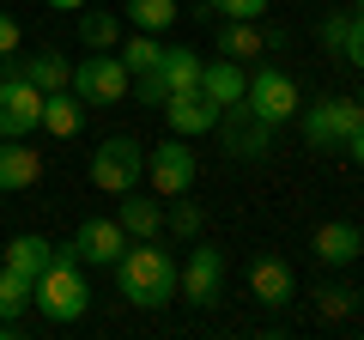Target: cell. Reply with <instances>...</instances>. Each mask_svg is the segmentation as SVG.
Here are the masks:
<instances>
[{
  "label": "cell",
  "instance_id": "cell-1",
  "mask_svg": "<svg viewBox=\"0 0 364 340\" xmlns=\"http://www.w3.org/2000/svg\"><path fill=\"white\" fill-rule=\"evenodd\" d=\"M116 286L128 304L140 310H164L176 298V262H170V249H158V237H140L116 255Z\"/></svg>",
  "mask_w": 364,
  "mask_h": 340
},
{
  "label": "cell",
  "instance_id": "cell-2",
  "mask_svg": "<svg viewBox=\"0 0 364 340\" xmlns=\"http://www.w3.org/2000/svg\"><path fill=\"white\" fill-rule=\"evenodd\" d=\"M31 304L43 310V322H79L91 310V286L79 274V262H49L31 280Z\"/></svg>",
  "mask_w": 364,
  "mask_h": 340
},
{
  "label": "cell",
  "instance_id": "cell-3",
  "mask_svg": "<svg viewBox=\"0 0 364 340\" xmlns=\"http://www.w3.org/2000/svg\"><path fill=\"white\" fill-rule=\"evenodd\" d=\"M43 128V92L25 79L18 55H0V140H31Z\"/></svg>",
  "mask_w": 364,
  "mask_h": 340
},
{
  "label": "cell",
  "instance_id": "cell-4",
  "mask_svg": "<svg viewBox=\"0 0 364 340\" xmlns=\"http://www.w3.org/2000/svg\"><path fill=\"white\" fill-rule=\"evenodd\" d=\"M140 176H146V146L134 134L97 140V152H91V183L104 188V195H128V188H140Z\"/></svg>",
  "mask_w": 364,
  "mask_h": 340
},
{
  "label": "cell",
  "instance_id": "cell-5",
  "mask_svg": "<svg viewBox=\"0 0 364 340\" xmlns=\"http://www.w3.org/2000/svg\"><path fill=\"white\" fill-rule=\"evenodd\" d=\"M364 128V110L358 97H322V104L304 110V140L316 152H346V140Z\"/></svg>",
  "mask_w": 364,
  "mask_h": 340
},
{
  "label": "cell",
  "instance_id": "cell-6",
  "mask_svg": "<svg viewBox=\"0 0 364 340\" xmlns=\"http://www.w3.org/2000/svg\"><path fill=\"white\" fill-rule=\"evenodd\" d=\"M73 92L85 97V104H122V97L134 92V73L122 67L116 49H91L85 61L73 67Z\"/></svg>",
  "mask_w": 364,
  "mask_h": 340
},
{
  "label": "cell",
  "instance_id": "cell-7",
  "mask_svg": "<svg viewBox=\"0 0 364 340\" xmlns=\"http://www.w3.org/2000/svg\"><path fill=\"white\" fill-rule=\"evenodd\" d=\"M219 292H225V249L195 243V249H188V262L176 267V298L195 304V310H213Z\"/></svg>",
  "mask_w": 364,
  "mask_h": 340
},
{
  "label": "cell",
  "instance_id": "cell-8",
  "mask_svg": "<svg viewBox=\"0 0 364 340\" xmlns=\"http://www.w3.org/2000/svg\"><path fill=\"white\" fill-rule=\"evenodd\" d=\"M243 104L255 110L261 122H273V128H279V122H291V116H298L304 92H298V79H291L286 67H255V73H249V92H243Z\"/></svg>",
  "mask_w": 364,
  "mask_h": 340
},
{
  "label": "cell",
  "instance_id": "cell-9",
  "mask_svg": "<svg viewBox=\"0 0 364 340\" xmlns=\"http://www.w3.org/2000/svg\"><path fill=\"white\" fill-rule=\"evenodd\" d=\"M213 134H219V146H225L231 158H261V152H273V122H261L255 110L243 104V97L219 110V122H213Z\"/></svg>",
  "mask_w": 364,
  "mask_h": 340
},
{
  "label": "cell",
  "instance_id": "cell-10",
  "mask_svg": "<svg viewBox=\"0 0 364 340\" xmlns=\"http://www.w3.org/2000/svg\"><path fill=\"white\" fill-rule=\"evenodd\" d=\"M146 183H152L158 201H176L195 188V152H188V140H164L158 152H146Z\"/></svg>",
  "mask_w": 364,
  "mask_h": 340
},
{
  "label": "cell",
  "instance_id": "cell-11",
  "mask_svg": "<svg viewBox=\"0 0 364 340\" xmlns=\"http://www.w3.org/2000/svg\"><path fill=\"white\" fill-rule=\"evenodd\" d=\"M249 298H255L261 310L298 304V274H291L286 255H249Z\"/></svg>",
  "mask_w": 364,
  "mask_h": 340
},
{
  "label": "cell",
  "instance_id": "cell-12",
  "mask_svg": "<svg viewBox=\"0 0 364 340\" xmlns=\"http://www.w3.org/2000/svg\"><path fill=\"white\" fill-rule=\"evenodd\" d=\"M128 243H134V237L122 231L116 219H85V225L73 231V249H79V262H91V267H116V255H122Z\"/></svg>",
  "mask_w": 364,
  "mask_h": 340
},
{
  "label": "cell",
  "instance_id": "cell-13",
  "mask_svg": "<svg viewBox=\"0 0 364 340\" xmlns=\"http://www.w3.org/2000/svg\"><path fill=\"white\" fill-rule=\"evenodd\" d=\"M310 249H316V262H328V267H352L364 255V231L352 219H322L316 237H310Z\"/></svg>",
  "mask_w": 364,
  "mask_h": 340
},
{
  "label": "cell",
  "instance_id": "cell-14",
  "mask_svg": "<svg viewBox=\"0 0 364 340\" xmlns=\"http://www.w3.org/2000/svg\"><path fill=\"white\" fill-rule=\"evenodd\" d=\"M164 122H170V134L195 140V134H213V122H219V104H213L207 92H176V97H164Z\"/></svg>",
  "mask_w": 364,
  "mask_h": 340
},
{
  "label": "cell",
  "instance_id": "cell-15",
  "mask_svg": "<svg viewBox=\"0 0 364 340\" xmlns=\"http://www.w3.org/2000/svg\"><path fill=\"white\" fill-rule=\"evenodd\" d=\"M43 176V152L31 140H0V195H18V188H37Z\"/></svg>",
  "mask_w": 364,
  "mask_h": 340
},
{
  "label": "cell",
  "instance_id": "cell-16",
  "mask_svg": "<svg viewBox=\"0 0 364 340\" xmlns=\"http://www.w3.org/2000/svg\"><path fill=\"white\" fill-rule=\"evenodd\" d=\"M116 225L140 243V237H158L164 231V207H158V195H140V188H128L122 195V207H116Z\"/></svg>",
  "mask_w": 364,
  "mask_h": 340
},
{
  "label": "cell",
  "instance_id": "cell-17",
  "mask_svg": "<svg viewBox=\"0 0 364 340\" xmlns=\"http://www.w3.org/2000/svg\"><path fill=\"white\" fill-rule=\"evenodd\" d=\"M49 262H55V243H49V237H37V231L13 237V243L0 249V267H13V274H25V280H37Z\"/></svg>",
  "mask_w": 364,
  "mask_h": 340
},
{
  "label": "cell",
  "instance_id": "cell-18",
  "mask_svg": "<svg viewBox=\"0 0 364 340\" xmlns=\"http://www.w3.org/2000/svg\"><path fill=\"white\" fill-rule=\"evenodd\" d=\"M43 128L55 134V140H73L79 128H85V97L67 85V92H49L43 97Z\"/></svg>",
  "mask_w": 364,
  "mask_h": 340
},
{
  "label": "cell",
  "instance_id": "cell-19",
  "mask_svg": "<svg viewBox=\"0 0 364 340\" xmlns=\"http://www.w3.org/2000/svg\"><path fill=\"white\" fill-rule=\"evenodd\" d=\"M18 67H25V79L37 85L43 97H49V92H67V85H73V67L61 61V49H37V55H18Z\"/></svg>",
  "mask_w": 364,
  "mask_h": 340
},
{
  "label": "cell",
  "instance_id": "cell-20",
  "mask_svg": "<svg viewBox=\"0 0 364 340\" xmlns=\"http://www.w3.org/2000/svg\"><path fill=\"white\" fill-rule=\"evenodd\" d=\"M200 73H207V61H200L195 49H164V61H158V79H164V92H200Z\"/></svg>",
  "mask_w": 364,
  "mask_h": 340
},
{
  "label": "cell",
  "instance_id": "cell-21",
  "mask_svg": "<svg viewBox=\"0 0 364 340\" xmlns=\"http://www.w3.org/2000/svg\"><path fill=\"white\" fill-rule=\"evenodd\" d=\"M219 55L225 61H237V67H249L261 55V31H255V18H225L219 25Z\"/></svg>",
  "mask_w": 364,
  "mask_h": 340
},
{
  "label": "cell",
  "instance_id": "cell-22",
  "mask_svg": "<svg viewBox=\"0 0 364 340\" xmlns=\"http://www.w3.org/2000/svg\"><path fill=\"white\" fill-rule=\"evenodd\" d=\"M200 92H207L213 104L225 110V104H237V97L249 92V73H243V67H237V61H213L207 73H200Z\"/></svg>",
  "mask_w": 364,
  "mask_h": 340
},
{
  "label": "cell",
  "instance_id": "cell-23",
  "mask_svg": "<svg viewBox=\"0 0 364 340\" xmlns=\"http://www.w3.org/2000/svg\"><path fill=\"white\" fill-rule=\"evenodd\" d=\"M79 43H85V49H116L122 43V18L104 13V6H97V13H79Z\"/></svg>",
  "mask_w": 364,
  "mask_h": 340
},
{
  "label": "cell",
  "instance_id": "cell-24",
  "mask_svg": "<svg viewBox=\"0 0 364 340\" xmlns=\"http://www.w3.org/2000/svg\"><path fill=\"white\" fill-rule=\"evenodd\" d=\"M116 49H122V67H128V73H152V67L164 61V49H158V37H152V31H140V37L116 43Z\"/></svg>",
  "mask_w": 364,
  "mask_h": 340
},
{
  "label": "cell",
  "instance_id": "cell-25",
  "mask_svg": "<svg viewBox=\"0 0 364 340\" xmlns=\"http://www.w3.org/2000/svg\"><path fill=\"white\" fill-rule=\"evenodd\" d=\"M128 18H134L140 31H152V37H158V31L176 25V0H128Z\"/></svg>",
  "mask_w": 364,
  "mask_h": 340
},
{
  "label": "cell",
  "instance_id": "cell-26",
  "mask_svg": "<svg viewBox=\"0 0 364 340\" xmlns=\"http://www.w3.org/2000/svg\"><path fill=\"white\" fill-rule=\"evenodd\" d=\"M31 310V280L25 274H13V267H0V316H25Z\"/></svg>",
  "mask_w": 364,
  "mask_h": 340
},
{
  "label": "cell",
  "instance_id": "cell-27",
  "mask_svg": "<svg viewBox=\"0 0 364 340\" xmlns=\"http://www.w3.org/2000/svg\"><path fill=\"white\" fill-rule=\"evenodd\" d=\"M310 298H316V316H322V322H346V316L358 310V298H352L346 286H316Z\"/></svg>",
  "mask_w": 364,
  "mask_h": 340
},
{
  "label": "cell",
  "instance_id": "cell-28",
  "mask_svg": "<svg viewBox=\"0 0 364 340\" xmlns=\"http://www.w3.org/2000/svg\"><path fill=\"white\" fill-rule=\"evenodd\" d=\"M200 225H207V219H200V207H195V201H182V195H176V207H170L164 231H170V237H188V243H195V237H200Z\"/></svg>",
  "mask_w": 364,
  "mask_h": 340
},
{
  "label": "cell",
  "instance_id": "cell-29",
  "mask_svg": "<svg viewBox=\"0 0 364 340\" xmlns=\"http://www.w3.org/2000/svg\"><path fill=\"white\" fill-rule=\"evenodd\" d=\"M346 31H352V18H346V13H328V18H322V49L334 55V61L346 55Z\"/></svg>",
  "mask_w": 364,
  "mask_h": 340
},
{
  "label": "cell",
  "instance_id": "cell-30",
  "mask_svg": "<svg viewBox=\"0 0 364 340\" xmlns=\"http://www.w3.org/2000/svg\"><path fill=\"white\" fill-rule=\"evenodd\" d=\"M207 13H219V18H261L267 0H207Z\"/></svg>",
  "mask_w": 364,
  "mask_h": 340
},
{
  "label": "cell",
  "instance_id": "cell-31",
  "mask_svg": "<svg viewBox=\"0 0 364 340\" xmlns=\"http://www.w3.org/2000/svg\"><path fill=\"white\" fill-rule=\"evenodd\" d=\"M134 97H140V104H152V110H164V79H158V67H152V73H134Z\"/></svg>",
  "mask_w": 364,
  "mask_h": 340
},
{
  "label": "cell",
  "instance_id": "cell-32",
  "mask_svg": "<svg viewBox=\"0 0 364 340\" xmlns=\"http://www.w3.org/2000/svg\"><path fill=\"white\" fill-rule=\"evenodd\" d=\"M340 61H352V67L364 73V13L352 18V31H346V55H340Z\"/></svg>",
  "mask_w": 364,
  "mask_h": 340
},
{
  "label": "cell",
  "instance_id": "cell-33",
  "mask_svg": "<svg viewBox=\"0 0 364 340\" xmlns=\"http://www.w3.org/2000/svg\"><path fill=\"white\" fill-rule=\"evenodd\" d=\"M0 55H18V18L0 6Z\"/></svg>",
  "mask_w": 364,
  "mask_h": 340
},
{
  "label": "cell",
  "instance_id": "cell-34",
  "mask_svg": "<svg viewBox=\"0 0 364 340\" xmlns=\"http://www.w3.org/2000/svg\"><path fill=\"white\" fill-rule=\"evenodd\" d=\"M346 152H352V164H364V128H358V134L346 140Z\"/></svg>",
  "mask_w": 364,
  "mask_h": 340
},
{
  "label": "cell",
  "instance_id": "cell-35",
  "mask_svg": "<svg viewBox=\"0 0 364 340\" xmlns=\"http://www.w3.org/2000/svg\"><path fill=\"white\" fill-rule=\"evenodd\" d=\"M49 6H61V13H79V6H91V0H49Z\"/></svg>",
  "mask_w": 364,
  "mask_h": 340
},
{
  "label": "cell",
  "instance_id": "cell-36",
  "mask_svg": "<svg viewBox=\"0 0 364 340\" xmlns=\"http://www.w3.org/2000/svg\"><path fill=\"white\" fill-rule=\"evenodd\" d=\"M358 310H364V292H358Z\"/></svg>",
  "mask_w": 364,
  "mask_h": 340
},
{
  "label": "cell",
  "instance_id": "cell-37",
  "mask_svg": "<svg viewBox=\"0 0 364 340\" xmlns=\"http://www.w3.org/2000/svg\"><path fill=\"white\" fill-rule=\"evenodd\" d=\"M358 110H364V92H358Z\"/></svg>",
  "mask_w": 364,
  "mask_h": 340
},
{
  "label": "cell",
  "instance_id": "cell-38",
  "mask_svg": "<svg viewBox=\"0 0 364 340\" xmlns=\"http://www.w3.org/2000/svg\"><path fill=\"white\" fill-rule=\"evenodd\" d=\"M358 13H364V0H358Z\"/></svg>",
  "mask_w": 364,
  "mask_h": 340
}]
</instances>
